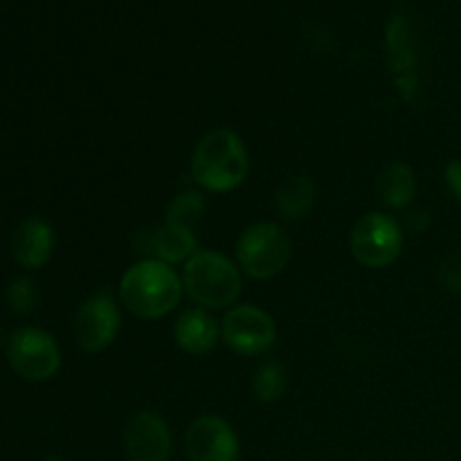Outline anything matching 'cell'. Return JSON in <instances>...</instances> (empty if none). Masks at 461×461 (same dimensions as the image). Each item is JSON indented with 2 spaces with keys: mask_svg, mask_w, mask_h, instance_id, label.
<instances>
[{
  "mask_svg": "<svg viewBox=\"0 0 461 461\" xmlns=\"http://www.w3.org/2000/svg\"><path fill=\"white\" fill-rule=\"evenodd\" d=\"M183 277L158 259H142L131 266L120 279V302L140 320L169 315L183 297Z\"/></svg>",
  "mask_w": 461,
  "mask_h": 461,
  "instance_id": "6da1fadb",
  "label": "cell"
},
{
  "mask_svg": "<svg viewBox=\"0 0 461 461\" xmlns=\"http://www.w3.org/2000/svg\"><path fill=\"white\" fill-rule=\"evenodd\" d=\"M248 171L250 158L246 144L230 129L207 133L192 153V178L207 192H232L246 180Z\"/></svg>",
  "mask_w": 461,
  "mask_h": 461,
  "instance_id": "7a4b0ae2",
  "label": "cell"
},
{
  "mask_svg": "<svg viewBox=\"0 0 461 461\" xmlns=\"http://www.w3.org/2000/svg\"><path fill=\"white\" fill-rule=\"evenodd\" d=\"M183 286L201 309H228L241 295V273L216 250H198L183 268Z\"/></svg>",
  "mask_w": 461,
  "mask_h": 461,
  "instance_id": "3957f363",
  "label": "cell"
},
{
  "mask_svg": "<svg viewBox=\"0 0 461 461\" xmlns=\"http://www.w3.org/2000/svg\"><path fill=\"white\" fill-rule=\"evenodd\" d=\"M293 243L282 225L273 221H259L243 230L237 241L239 268L252 279H273L288 266Z\"/></svg>",
  "mask_w": 461,
  "mask_h": 461,
  "instance_id": "277c9868",
  "label": "cell"
},
{
  "mask_svg": "<svg viewBox=\"0 0 461 461\" xmlns=\"http://www.w3.org/2000/svg\"><path fill=\"white\" fill-rule=\"evenodd\" d=\"M349 248L365 268H387L403 250V228L394 216L369 212L351 228Z\"/></svg>",
  "mask_w": 461,
  "mask_h": 461,
  "instance_id": "5b68a950",
  "label": "cell"
},
{
  "mask_svg": "<svg viewBox=\"0 0 461 461\" xmlns=\"http://www.w3.org/2000/svg\"><path fill=\"white\" fill-rule=\"evenodd\" d=\"M385 57L401 99L410 106L419 102L421 95V75H419V50L414 41L412 25L403 12L392 14L385 30Z\"/></svg>",
  "mask_w": 461,
  "mask_h": 461,
  "instance_id": "8992f818",
  "label": "cell"
},
{
  "mask_svg": "<svg viewBox=\"0 0 461 461\" xmlns=\"http://www.w3.org/2000/svg\"><path fill=\"white\" fill-rule=\"evenodd\" d=\"M7 360L21 378L43 383L57 376L61 369V349L48 331L25 327L14 331L9 338Z\"/></svg>",
  "mask_w": 461,
  "mask_h": 461,
  "instance_id": "52a82bcc",
  "label": "cell"
},
{
  "mask_svg": "<svg viewBox=\"0 0 461 461\" xmlns=\"http://www.w3.org/2000/svg\"><path fill=\"white\" fill-rule=\"evenodd\" d=\"M122 327V311L111 291H99L79 304L72 322L75 342L86 354H97L115 342Z\"/></svg>",
  "mask_w": 461,
  "mask_h": 461,
  "instance_id": "ba28073f",
  "label": "cell"
},
{
  "mask_svg": "<svg viewBox=\"0 0 461 461\" xmlns=\"http://www.w3.org/2000/svg\"><path fill=\"white\" fill-rule=\"evenodd\" d=\"M221 336L234 354L259 356L275 345L277 329H275L273 318L264 309L241 304L225 313Z\"/></svg>",
  "mask_w": 461,
  "mask_h": 461,
  "instance_id": "9c48e42d",
  "label": "cell"
},
{
  "mask_svg": "<svg viewBox=\"0 0 461 461\" xmlns=\"http://www.w3.org/2000/svg\"><path fill=\"white\" fill-rule=\"evenodd\" d=\"M189 461H239V437L225 419L203 414L185 435Z\"/></svg>",
  "mask_w": 461,
  "mask_h": 461,
  "instance_id": "30bf717a",
  "label": "cell"
},
{
  "mask_svg": "<svg viewBox=\"0 0 461 461\" xmlns=\"http://www.w3.org/2000/svg\"><path fill=\"white\" fill-rule=\"evenodd\" d=\"M124 450L131 461H169L174 437L160 414L140 410L124 428Z\"/></svg>",
  "mask_w": 461,
  "mask_h": 461,
  "instance_id": "8fae6325",
  "label": "cell"
},
{
  "mask_svg": "<svg viewBox=\"0 0 461 461\" xmlns=\"http://www.w3.org/2000/svg\"><path fill=\"white\" fill-rule=\"evenodd\" d=\"M54 252V232L48 221L27 216L12 234V255L23 268L36 270L50 261Z\"/></svg>",
  "mask_w": 461,
  "mask_h": 461,
  "instance_id": "7c38bea8",
  "label": "cell"
},
{
  "mask_svg": "<svg viewBox=\"0 0 461 461\" xmlns=\"http://www.w3.org/2000/svg\"><path fill=\"white\" fill-rule=\"evenodd\" d=\"M147 259H158L167 266L187 264L198 252V241L194 230L183 228V225L167 223L162 228L153 230L142 243Z\"/></svg>",
  "mask_w": 461,
  "mask_h": 461,
  "instance_id": "4fadbf2b",
  "label": "cell"
},
{
  "mask_svg": "<svg viewBox=\"0 0 461 461\" xmlns=\"http://www.w3.org/2000/svg\"><path fill=\"white\" fill-rule=\"evenodd\" d=\"M221 329L205 309L185 311L174 324V340L183 351L192 356H205L216 347Z\"/></svg>",
  "mask_w": 461,
  "mask_h": 461,
  "instance_id": "5bb4252c",
  "label": "cell"
},
{
  "mask_svg": "<svg viewBox=\"0 0 461 461\" xmlns=\"http://www.w3.org/2000/svg\"><path fill=\"white\" fill-rule=\"evenodd\" d=\"M378 198L390 210H405L414 201L417 194V176L405 162L392 160L381 169L376 178Z\"/></svg>",
  "mask_w": 461,
  "mask_h": 461,
  "instance_id": "9a60e30c",
  "label": "cell"
},
{
  "mask_svg": "<svg viewBox=\"0 0 461 461\" xmlns=\"http://www.w3.org/2000/svg\"><path fill=\"white\" fill-rule=\"evenodd\" d=\"M315 205V185L309 176H291L275 194V210L282 219L300 221L311 214Z\"/></svg>",
  "mask_w": 461,
  "mask_h": 461,
  "instance_id": "2e32d148",
  "label": "cell"
},
{
  "mask_svg": "<svg viewBox=\"0 0 461 461\" xmlns=\"http://www.w3.org/2000/svg\"><path fill=\"white\" fill-rule=\"evenodd\" d=\"M286 372L275 360H266L252 376V396L259 403H275L286 392Z\"/></svg>",
  "mask_w": 461,
  "mask_h": 461,
  "instance_id": "e0dca14e",
  "label": "cell"
},
{
  "mask_svg": "<svg viewBox=\"0 0 461 461\" xmlns=\"http://www.w3.org/2000/svg\"><path fill=\"white\" fill-rule=\"evenodd\" d=\"M203 214H205V198H203V194L187 189V192L176 194L174 201L169 203V207H167V223L194 230L201 223Z\"/></svg>",
  "mask_w": 461,
  "mask_h": 461,
  "instance_id": "ac0fdd59",
  "label": "cell"
},
{
  "mask_svg": "<svg viewBox=\"0 0 461 461\" xmlns=\"http://www.w3.org/2000/svg\"><path fill=\"white\" fill-rule=\"evenodd\" d=\"M9 309L16 315H30L39 304V291L36 284L27 277H16L7 288Z\"/></svg>",
  "mask_w": 461,
  "mask_h": 461,
  "instance_id": "d6986e66",
  "label": "cell"
},
{
  "mask_svg": "<svg viewBox=\"0 0 461 461\" xmlns=\"http://www.w3.org/2000/svg\"><path fill=\"white\" fill-rule=\"evenodd\" d=\"M439 279L450 293H461V255H453L441 264Z\"/></svg>",
  "mask_w": 461,
  "mask_h": 461,
  "instance_id": "ffe728a7",
  "label": "cell"
},
{
  "mask_svg": "<svg viewBox=\"0 0 461 461\" xmlns=\"http://www.w3.org/2000/svg\"><path fill=\"white\" fill-rule=\"evenodd\" d=\"M444 176H446V183H448L450 192H453V196L461 203V160L448 162V167L444 169Z\"/></svg>",
  "mask_w": 461,
  "mask_h": 461,
  "instance_id": "44dd1931",
  "label": "cell"
},
{
  "mask_svg": "<svg viewBox=\"0 0 461 461\" xmlns=\"http://www.w3.org/2000/svg\"><path fill=\"white\" fill-rule=\"evenodd\" d=\"M405 225H408V230H412V232L421 234L423 230L430 225V216H428L426 210H414L408 214V221H405Z\"/></svg>",
  "mask_w": 461,
  "mask_h": 461,
  "instance_id": "7402d4cb",
  "label": "cell"
},
{
  "mask_svg": "<svg viewBox=\"0 0 461 461\" xmlns=\"http://www.w3.org/2000/svg\"><path fill=\"white\" fill-rule=\"evenodd\" d=\"M48 461H63V459H57V457H50Z\"/></svg>",
  "mask_w": 461,
  "mask_h": 461,
  "instance_id": "603a6c76",
  "label": "cell"
}]
</instances>
